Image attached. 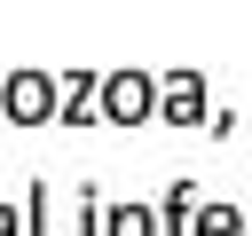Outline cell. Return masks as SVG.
Segmentation results:
<instances>
[{"instance_id": "obj_1", "label": "cell", "mask_w": 252, "mask_h": 236, "mask_svg": "<svg viewBox=\"0 0 252 236\" xmlns=\"http://www.w3.org/2000/svg\"><path fill=\"white\" fill-rule=\"evenodd\" d=\"M94 110H102V126H142V118H158V79L150 71H102L94 79Z\"/></svg>"}, {"instance_id": "obj_2", "label": "cell", "mask_w": 252, "mask_h": 236, "mask_svg": "<svg viewBox=\"0 0 252 236\" xmlns=\"http://www.w3.org/2000/svg\"><path fill=\"white\" fill-rule=\"evenodd\" d=\"M213 102H205V79L197 71H165L158 79V126H205Z\"/></svg>"}, {"instance_id": "obj_3", "label": "cell", "mask_w": 252, "mask_h": 236, "mask_svg": "<svg viewBox=\"0 0 252 236\" xmlns=\"http://www.w3.org/2000/svg\"><path fill=\"white\" fill-rule=\"evenodd\" d=\"M8 126H39V118H55V79L47 71H8Z\"/></svg>"}, {"instance_id": "obj_4", "label": "cell", "mask_w": 252, "mask_h": 236, "mask_svg": "<svg viewBox=\"0 0 252 236\" xmlns=\"http://www.w3.org/2000/svg\"><path fill=\"white\" fill-rule=\"evenodd\" d=\"M189 236H252V228H244V212H236V205H197Z\"/></svg>"}, {"instance_id": "obj_5", "label": "cell", "mask_w": 252, "mask_h": 236, "mask_svg": "<svg viewBox=\"0 0 252 236\" xmlns=\"http://www.w3.org/2000/svg\"><path fill=\"white\" fill-rule=\"evenodd\" d=\"M189 220H197V212H189V181H173L165 205H158V236H189Z\"/></svg>"}, {"instance_id": "obj_6", "label": "cell", "mask_w": 252, "mask_h": 236, "mask_svg": "<svg viewBox=\"0 0 252 236\" xmlns=\"http://www.w3.org/2000/svg\"><path fill=\"white\" fill-rule=\"evenodd\" d=\"M0 236H24V212L16 205H0Z\"/></svg>"}, {"instance_id": "obj_7", "label": "cell", "mask_w": 252, "mask_h": 236, "mask_svg": "<svg viewBox=\"0 0 252 236\" xmlns=\"http://www.w3.org/2000/svg\"><path fill=\"white\" fill-rule=\"evenodd\" d=\"M0 94H8V79H0ZM0 126H8V102H0Z\"/></svg>"}, {"instance_id": "obj_8", "label": "cell", "mask_w": 252, "mask_h": 236, "mask_svg": "<svg viewBox=\"0 0 252 236\" xmlns=\"http://www.w3.org/2000/svg\"><path fill=\"white\" fill-rule=\"evenodd\" d=\"M244 228H252V212H244Z\"/></svg>"}]
</instances>
